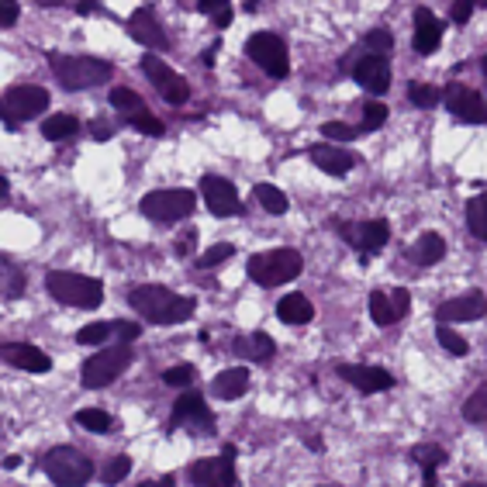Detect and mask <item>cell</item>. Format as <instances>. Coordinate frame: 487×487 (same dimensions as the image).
Segmentation results:
<instances>
[{
    "label": "cell",
    "mask_w": 487,
    "mask_h": 487,
    "mask_svg": "<svg viewBox=\"0 0 487 487\" xmlns=\"http://www.w3.org/2000/svg\"><path fill=\"white\" fill-rule=\"evenodd\" d=\"M42 470L59 487H80L94 477V460L77 446H56L42 456Z\"/></svg>",
    "instance_id": "5b68a950"
},
{
    "label": "cell",
    "mask_w": 487,
    "mask_h": 487,
    "mask_svg": "<svg viewBox=\"0 0 487 487\" xmlns=\"http://www.w3.org/2000/svg\"><path fill=\"white\" fill-rule=\"evenodd\" d=\"M21 467V456H4V470H18Z\"/></svg>",
    "instance_id": "f5cc1de1"
},
{
    "label": "cell",
    "mask_w": 487,
    "mask_h": 487,
    "mask_svg": "<svg viewBox=\"0 0 487 487\" xmlns=\"http://www.w3.org/2000/svg\"><path fill=\"white\" fill-rule=\"evenodd\" d=\"M304 270V259L297 249L284 246V249H270V253H256L246 263L249 280L259 287H280V284H291L297 273Z\"/></svg>",
    "instance_id": "3957f363"
},
{
    "label": "cell",
    "mask_w": 487,
    "mask_h": 487,
    "mask_svg": "<svg viewBox=\"0 0 487 487\" xmlns=\"http://www.w3.org/2000/svg\"><path fill=\"white\" fill-rule=\"evenodd\" d=\"M390 297H394V308H398V314L405 318V314L411 312V294L405 291V287H394V291H390Z\"/></svg>",
    "instance_id": "681fc988"
},
{
    "label": "cell",
    "mask_w": 487,
    "mask_h": 487,
    "mask_svg": "<svg viewBox=\"0 0 487 487\" xmlns=\"http://www.w3.org/2000/svg\"><path fill=\"white\" fill-rule=\"evenodd\" d=\"M201 197H204L208 211L218 215V218H229V215H239V211H242L235 183L232 180H225V176H218V173L201 176Z\"/></svg>",
    "instance_id": "4fadbf2b"
},
{
    "label": "cell",
    "mask_w": 487,
    "mask_h": 487,
    "mask_svg": "<svg viewBox=\"0 0 487 487\" xmlns=\"http://www.w3.org/2000/svg\"><path fill=\"white\" fill-rule=\"evenodd\" d=\"M194 377H197V370L191 367V363H180V367H170V370L163 373V384H166V388H191Z\"/></svg>",
    "instance_id": "60d3db41"
},
{
    "label": "cell",
    "mask_w": 487,
    "mask_h": 487,
    "mask_svg": "<svg viewBox=\"0 0 487 487\" xmlns=\"http://www.w3.org/2000/svg\"><path fill=\"white\" fill-rule=\"evenodd\" d=\"M94 136H98V138H108V136H111V128H108V125H94Z\"/></svg>",
    "instance_id": "db71d44e"
},
{
    "label": "cell",
    "mask_w": 487,
    "mask_h": 487,
    "mask_svg": "<svg viewBox=\"0 0 487 487\" xmlns=\"http://www.w3.org/2000/svg\"><path fill=\"white\" fill-rule=\"evenodd\" d=\"M128 470H132V460H128V456H115V460L104 467L100 481H104V484H121V481L128 477Z\"/></svg>",
    "instance_id": "ee69618b"
},
{
    "label": "cell",
    "mask_w": 487,
    "mask_h": 487,
    "mask_svg": "<svg viewBox=\"0 0 487 487\" xmlns=\"http://www.w3.org/2000/svg\"><path fill=\"white\" fill-rule=\"evenodd\" d=\"M363 45H367L370 52H380V56H388L390 45H394V39H390L388 28H373V32H367V35H363Z\"/></svg>",
    "instance_id": "f6af8a7d"
},
{
    "label": "cell",
    "mask_w": 487,
    "mask_h": 487,
    "mask_svg": "<svg viewBox=\"0 0 487 487\" xmlns=\"http://www.w3.org/2000/svg\"><path fill=\"white\" fill-rule=\"evenodd\" d=\"M370 318H373V325H380V329L401 322V314H398V308H394V297H390V294H384V291L370 294Z\"/></svg>",
    "instance_id": "4316f807"
},
{
    "label": "cell",
    "mask_w": 487,
    "mask_h": 487,
    "mask_svg": "<svg viewBox=\"0 0 487 487\" xmlns=\"http://www.w3.org/2000/svg\"><path fill=\"white\" fill-rule=\"evenodd\" d=\"M4 125L14 128V117L28 121V117H39L49 108V90L32 87V83H21V87H7L4 90Z\"/></svg>",
    "instance_id": "9c48e42d"
},
{
    "label": "cell",
    "mask_w": 487,
    "mask_h": 487,
    "mask_svg": "<svg viewBox=\"0 0 487 487\" xmlns=\"http://www.w3.org/2000/svg\"><path fill=\"white\" fill-rule=\"evenodd\" d=\"M128 121L136 125L142 136H163V132H166V128H163V121H159L156 115H149L145 108H142V111H136V115H128Z\"/></svg>",
    "instance_id": "7bdbcfd3"
},
{
    "label": "cell",
    "mask_w": 487,
    "mask_h": 487,
    "mask_svg": "<svg viewBox=\"0 0 487 487\" xmlns=\"http://www.w3.org/2000/svg\"><path fill=\"white\" fill-rule=\"evenodd\" d=\"M253 201H259V208L270 211V215H287V197H284V191H276L273 183H256Z\"/></svg>",
    "instance_id": "f1b7e54d"
},
{
    "label": "cell",
    "mask_w": 487,
    "mask_h": 487,
    "mask_svg": "<svg viewBox=\"0 0 487 487\" xmlns=\"http://www.w3.org/2000/svg\"><path fill=\"white\" fill-rule=\"evenodd\" d=\"M435 339H439V346L453 356H467L470 352V342L464 335H456V329H449L446 322H439V329H435Z\"/></svg>",
    "instance_id": "e575fe53"
},
{
    "label": "cell",
    "mask_w": 487,
    "mask_h": 487,
    "mask_svg": "<svg viewBox=\"0 0 487 487\" xmlns=\"http://www.w3.org/2000/svg\"><path fill=\"white\" fill-rule=\"evenodd\" d=\"M484 77H487V56H484Z\"/></svg>",
    "instance_id": "9f6ffc18"
},
{
    "label": "cell",
    "mask_w": 487,
    "mask_h": 487,
    "mask_svg": "<svg viewBox=\"0 0 487 487\" xmlns=\"http://www.w3.org/2000/svg\"><path fill=\"white\" fill-rule=\"evenodd\" d=\"M464 422H470V426L487 422V384H481V388L467 398V405H464Z\"/></svg>",
    "instance_id": "1f68e13d"
},
{
    "label": "cell",
    "mask_w": 487,
    "mask_h": 487,
    "mask_svg": "<svg viewBox=\"0 0 487 487\" xmlns=\"http://www.w3.org/2000/svg\"><path fill=\"white\" fill-rule=\"evenodd\" d=\"M473 7H477L473 0H456L453 11H449V14H453V24H467L470 14H473Z\"/></svg>",
    "instance_id": "c3c4849f"
},
{
    "label": "cell",
    "mask_w": 487,
    "mask_h": 487,
    "mask_svg": "<svg viewBox=\"0 0 487 487\" xmlns=\"http://www.w3.org/2000/svg\"><path fill=\"white\" fill-rule=\"evenodd\" d=\"M308 156H312V163L322 170V173H329V176H346L352 166H356L352 153L339 149V145H314Z\"/></svg>",
    "instance_id": "7402d4cb"
},
{
    "label": "cell",
    "mask_w": 487,
    "mask_h": 487,
    "mask_svg": "<svg viewBox=\"0 0 487 487\" xmlns=\"http://www.w3.org/2000/svg\"><path fill=\"white\" fill-rule=\"evenodd\" d=\"M0 270H4V297H7V301L21 297V294H24V276H21L18 267L4 256V259H0Z\"/></svg>",
    "instance_id": "836d02e7"
},
{
    "label": "cell",
    "mask_w": 487,
    "mask_h": 487,
    "mask_svg": "<svg viewBox=\"0 0 487 487\" xmlns=\"http://www.w3.org/2000/svg\"><path fill=\"white\" fill-rule=\"evenodd\" d=\"M111 108L125 111V115H136V111H142L145 104H142V98H138L136 90H128V87H117V90H111Z\"/></svg>",
    "instance_id": "ab89813d"
},
{
    "label": "cell",
    "mask_w": 487,
    "mask_h": 487,
    "mask_svg": "<svg viewBox=\"0 0 487 487\" xmlns=\"http://www.w3.org/2000/svg\"><path fill=\"white\" fill-rule=\"evenodd\" d=\"M128 304L132 312H138L145 322L153 325H180V322H191L197 312L194 297H180L163 284H142L128 294Z\"/></svg>",
    "instance_id": "6da1fadb"
},
{
    "label": "cell",
    "mask_w": 487,
    "mask_h": 487,
    "mask_svg": "<svg viewBox=\"0 0 487 487\" xmlns=\"http://www.w3.org/2000/svg\"><path fill=\"white\" fill-rule=\"evenodd\" d=\"M80 128V121L73 115H52L42 121V136L49 142H59V138H70Z\"/></svg>",
    "instance_id": "f546056e"
},
{
    "label": "cell",
    "mask_w": 487,
    "mask_h": 487,
    "mask_svg": "<svg viewBox=\"0 0 487 487\" xmlns=\"http://www.w3.org/2000/svg\"><path fill=\"white\" fill-rule=\"evenodd\" d=\"M132 360H136V352L128 342H117V346H108V350H100L98 356H90L87 363H83V370H80V384L83 388H108V384H115L121 373L132 367Z\"/></svg>",
    "instance_id": "8992f818"
},
{
    "label": "cell",
    "mask_w": 487,
    "mask_h": 487,
    "mask_svg": "<svg viewBox=\"0 0 487 487\" xmlns=\"http://www.w3.org/2000/svg\"><path fill=\"white\" fill-rule=\"evenodd\" d=\"M115 332L121 335V339H125V342H128V339H136L142 329H138L136 322H115Z\"/></svg>",
    "instance_id": "f907efd6"
},
{
    "label": "cell",
    "mask_w": 487,
    "mask_h": 487,
    "mask_svg": "<svg viewBox=\"0 0 487 487\" xmlns=\"http://www.w3.org/2000/svg\"><path fill=\"white\" fill-rule=\"evenodd\" d=\"M52 77L66 90H90V87L108 83L115 77V66L90 56H52Z\"/></svg>",
    "instance_id": "277c9868"
},
{
    "label": "cell",
    "mask_w": 487,
    "mask_h": 487,
    "mask_svg": "<svg viewBox=\"0 0 487 487\" xmlns=\"http://www.w3.org/2000/svg\"><path fill=\"white\" fill-rule=\"evenodd\" d=\"M246 56L253 59L263 73H270L273 80H284L291 73V62H287V45L280 35L273 32H256L246 42Z\"/></svg>",
    "instance_id": "ba28073f"
},
{
    "label": "cell",
    "mask_w": 487,
    "mask_h": 487,
    "mask_svg": "<svg viewBox=\"0 0 487 487\" xmlns=\"http://www.w3.org/2000/svg\"><path fill=\"white\" fill-rule=\"evenodd\" d=\"M18 14H21L18 0H0V24H4V28H14Z\"/></svg>",
    "instance_id": "7dc6e473"
},
{
    "label": "cell",
    "mask_w": 487,
    "mask_h": 487,
    "mask_svg": "<svg viewBox=\"0 0 487 487\" xmlns=\"http://www.w3.org/2000/svg\"><path fill=\"white\" fill-rule=\"evenodd\" d=\"M276 318H280L284 325H308L314 318V308L304 294H287V297H280V304H276Z\"/></svg>",
    "instance_id": "484cf974"
},
{
    "label": "cell",
    "mask_w": 487,
    "mask_h": 487,
    "mask_svg": "<svg viewBox=\"0 0 487 487\" xmlns=\"http://www.w3.org/2000/svg\"><path fill=\"white\" fill-rule=\"evenodd\" d=\"M384 121H388V108L377 100V104H367L363 108V132H373V128H384Z\"/></svg>",
    "instance_id": "bcb514c9"
},
{
    "label": "cell",
    "mask_w": 487,
    "mask_h": 487,
    "mask_svg": "<svg viewBox=\"0 0 487 487\" xmlns=\"http://www.w3.org/2000/svg\"><path fill=\"white\" fill-rule=\"evenodd\" d=\"M411 460H415V464H422V470L443 467V464L449 460V453L443 446H435V443H422V446L411 449Z\"/></svg>",
    "instance_id": "d6a6232c"
},
{
    "label": "cell",
    "mask_w": 487,
    "mask_h": 487,
    "mask_svg": "<svg viewBox=\"0 0 487 487\" xmlns=\"http://www.w3.org/2000/svg\"><path fill=\"white\" fill-rule=\"evenodd\" d=\"M363 128H356V125H346V121H325L322 125V136L332 138V142H352V138L360 136Z\"/></svg>",
    "instance_id": "b9f144b4"
},
{
    "label": "cell",
    "mask_w": 487,
    "mask_h": 487,
    "mask_svg": "<svg viewBox=\"0 0 487 487\" xmlns=\"http://www.w3.org/2000/svg\"><path fill=\"white\" fill-rule=\"evenodd\" d=\"M4 363L7 367H18L24 373H49L52 370V360H49V352H42L39 346H32V342H4Z\"/></svg>",
    "instance_id": "d6986e66"
},
{
    "label": "cell",
    "mask_w": 487,
    "mask_h": 487,
    "mask_svg": "<svg viewBox=\"0 0 487 487\" xmlns=\"http://www.w3.org/2000/svg\"><path fill=\"white\" fill-rule=\"evenodd\" d=\"M352 77H356V83H360L363 90H370L373 98H380V94H388V87H390V62L380 56V52H373V56L356 62Z\"/></svg>",
    "instance_id": "ffe728a7"
},
{
    "label": "cell",
    "mask_w": 487,
    "mask_h": 487,
    "mask_svg": "<svg viewBox=\"0 0 487 487\" xmlns=\"http://www.w3.org/2000/svg\"><path fill=\"white\" fill-rule=\"evenodd\" d=\"M77 426L87 432H111L115 429V418L100 408H80L77 411Z\"/></svg>",
    "instance_id": "4dcf8cb0"
},
{
    "label": "cell",
    "mask_w": 487,
    "mask_h": 487,
    "mask_svg": "<svg viewBox=\"0 0 487 487\" xmlns=\"http://www.w3.org/2000/svg\"><path fill=\"white\" fill-rule=\"evenodd\" d=\"M249 390V370L246 367H229V370H221L211 380V394L221 398V401H235V398H242Z\"/></svg>",
    "instance_id": "cb8c5ba5"
},
{
    "label": "cell",
    "mask_w": 487,
    "mask_h": 487,
    "mask_svg": "<svg viewBox=\"0 0 487 487\" xmlns=\"http://www.w3.org/2000/svg\"><path fill=\"white\" fill-rule=\"evenodd\" d=\"M487 312V297L484 291H467L464 297H449L435 308L439 322H477Z\"/></svg>",
    "instance_id": "ac0fdd59"
},
{
    "label": "cell",
    "mask_w": 487,
    "mask_h": 487,
    "mask_svg": "<svg viewBox=\"0 0 487 487\" xmlns=\"http://www.w3.org/2000/svg\"><path fill=\"white\" fill-rule=\"evenodd\" d=\"M187 429L194 435H215V415L208 411V401L201 394H180L170 415V432Z\"/></svg>",
    "instance_id": "30bf717a"
},
{
    "label": "cell",
    "mask_w": 487,
    "mask_h": 487,
    "mask_svg": "<svg viewBox=\"0 0 487 487\" xmlns=\"http://www.w3.org/2000/svg\"><path fill=\"white\" fill-rule=\"evenodd\" d=\"M142 73L153 80V87H156L159 98L166 100V104H187V98H191L187 80L180 77L176 70H170L163 59H156L153 52H149V56H142Z\"/></svg>",
    "instance_id": "7c38bea8"
},
{
    "label": "cell",
    "mask_w": 487,
    "mask_h": 487,
    "mask_svg": "<svg viewBox=\"0 0 487 487\" xmlns=\"http://www.w3.org/2000/svg\"><path fill=\"white\" fill-rule=\"evenodd\" d=\"M229 256H235V246H229V242H218V246H208V253L197 256V270H215V267H221Z\"/></svg>",
    "instance_id": "74e56055"
},
{
    "label": "cell",
    "mask_w": 487,
    "mask_h": 487,
    "mask_svg": "<svg viewBox=\"0 0 487 487\" xmlns=\"http://www.w3.org/2000/svg\"><path fill=\"white\" fill-rule=\"evenodd\" d=\"M128 35H132L138 45L153 49V52H166V49H170V39H166L163 24H159L156 14H153V7H138L136 14L128 18Z\"/></svg>",
    "instance_id": "2e32d148"
},
{
    "label": "cell",
    "mask_w": 487,
    "mask_h": 487,
    "mask_svg": "<svg viewBox=\"0 0 487 487\" xmlns=\"http://www.w3.org/2000/svg\"><path fill=\"white\" fill-rule=\"evenodd\" d=\"M443 100H446L449 115L456 117V121H464V125H481L487 117L484 98L477 90L464 87V83H449L446 90H443Z\"/></svg>",
    "instance_id": "5bb4252c"
},
{
    "label": "cell",
    "mask_w": 487,
    "mask_h": 487,
    "mask_svg": "<svg viewBox=\"0 0 487 487\" xmlns=\"http://www.w3.org/2000/svg\"><path fill=\"white\" fill-rule=\"evenodd\" d=\"M45 291L52 294L59 304H73V308H87V312L100 308V301H104V284L100 280L70 270L45 273Z\"/></svg>",
    "instance_id": "7a4b0ae2"
},
{
    "label": "cell",
    "mask_w": 487,
    "mask_h": 487,
    "mask_svg": "<svg viewBox=\"0 0 487 487\" xmlns=\"http://www.w3.org/2000/svg\"><path fill=\"white\" fill-rule=\"evenodd\" d=\"M187 477L197 487H235L239 484V477H235V446H225L221 456H208V460L191 464Z\"/></svg>",
    "instance_id": "8fae6325"
},
{
    "label": "cell",
    "mask_w": 487,
    "mask_h": 487,
    "mask_svg": "<svg viewBox=\"0 0 487 487\" xmlns=\"http://www.w3.org/2000/svg\"><path fill=\"white\" fill-rule=\"evenodd\" d=\"M439 42H443V21L435 18L429 7H418L415 11V39H411L415 52L418 56H432L439 49Z\"/></svg>",
    "instance_id": "44dd1931"
},
{
    "label": "cell",
    "mask_w": 487,
    "mask_h": 487,
    "mask_svg": "<svg viewBox=\"0 0 487 487\" xmlns=\"http://www.w3.org/2000/svg\"><path fill=\"white\" fill-rule=\"evenodd\" d=\"M339 377L352 384L360 394H377V390H390L394 388V377H390L384 367H367V363H342L339 367Z\"/></svg>",
    "instance_id": "e0dca14e"
},
{
    "label": "cell",
    "mask_w": 487,
    "mask_h": 487,
    "mask_svg": "<svg viewBox=\"0 0 487 487\" xmlns=\"http://www.w3.org/2000/svg\"><path fill=\"white\" fill-rule=\"evenodd\" d=\"M94 7H98V4H94V0H80V4H77V14H90V11H94Z\"/></svg>",
    "instance_id": "816d5d0a"
},
{
    "label": "cell",
    "mask_w": 487,
    "mask_h": 487,
    "mask_svg": "<svg viewBox=\"0 0 487 487\" xmlns=\"http://www.w3.org/2000/svg\"><path fill=\"white\" fill-rule=\"evenodd\" d=\"M443 256H446V242H443V235L439 232L418 235L408 249V259L415 263V267H435Z\"/></svg>",
    "instance_id": "d4e9b609"
},
{
    "label": "cell",
    "mask_w": 487,
    "mask_h": 487,
    "mask_svg": "<svg viewBox=\"0 0 487 487\" xmlns=\"http://www.w3.org/2000/svg\"><path fill=\"white\" fill-rule=\"evenodd\" d=\"M339 235L350 242L356 253H373V249H384L390 239V225L384 218H373V221H363V225H342Z\"/></svg>",
    "instance_id": "9a60e30c"
},
{
    "label": "cell",
    "mask_w": 487,
    "mask_h": 487,
    "mask_svg": "<svg viewBox=\"0 0 487 487\" xmlns=\"http://www.w3.org/2000/svg\"><path fill=\"white\" fill-rule=\"evenodd\" d=\"M408 98L415 108H435L439 100H443V90L439 87H432V83H411Z\"/></svg>",
    "instance_id": "f35d334b"
},
{
    "label": "cell",
    "mask_w": 487,
    "mask_h": 487,
    "mask_svg": "<svg viewBox=\"0 0 487 487\" xmlns=\"http://www.w3.org/2000/svg\"><path fill=\"white\" fill-rule=\"evenodd\" d=\"M111 332H115V322H90L77 332V342L80 346H100V342H108Z\"/></svg>",
    "instance_id": "d590c367"
},
{
    "label": "cell",
    "mask_w": 487,
    "mask_h": 487,
    "mask_svg": "<svg viewBox=\"0 0 487 487\" xmlns=\"http://www.w3.org/2000/svg\"><path fill=\"white\" fill-rule=\"evenodd\" d=\"M467 229L473 239L487 242V194H477L467 201Z\"/></svg>",
    "instance_id": "83f0119b"
},
{
    "label": "cell",
    "mask_w": 487,
    "mask_h": 487,
    "mask_svg": "<svg viewBox=\"0 0 487 487\" xmlns=\"http://www.w3.org/2000/svg\"><path fill=\"white\" fill-rule=\"evenodd\" d=\"M232 352L239 360H249V363H263V360H270L276 346H273V339L267 332H253V335H239L232 342Z\"/></svg>",
    "instance_id": "603a6c76"
},
{
    "label": "cell",
    "mask_w": 487,
    "mask_h": 487,
    "mask_svg": "<svg viewBox=\"0 0 487 487\" xmlns=\"http://www.w3.org/2000/svg\"><path fill=\"white\" fill-rule=\"evenodd\" d=\"M473 4H477V7H487V0H473Z\"/></svg>",
    "instance_id": "11a10c76"
},
{
    "label": "cell",
    "mask_w": 487,
    "mask_h": 487,
    "mask_svg": "<svg viewBox=\"0 0 487 487\" xmlns=\"http://www.w3.org/2000/svg\"><path fill=\"white\" fill-rule=\"evenodd\" d=\"M197 11L208 14L218 28H229V24H232V4H229V0H201Z\"/></svg>",
    "instance_id": "8d00e7d4"
},
{
    "label": "cell",
    "mask_w": 487,
    "mask_h": 487,
    "mask_svg": "<svg viewBox=\"0 0 487 487\" xmlns=\"http://www.w3.org/2000/svg\"><path fill=\"white\" fill-rule=\"evenodd\" d=\"M197 208V194L187 187H170V191H153V194L142 197L138 211L149 218V221H180V218H191Z\"/></svg>",
    "instance_id": "52a82bcc"
}]
</instances>
